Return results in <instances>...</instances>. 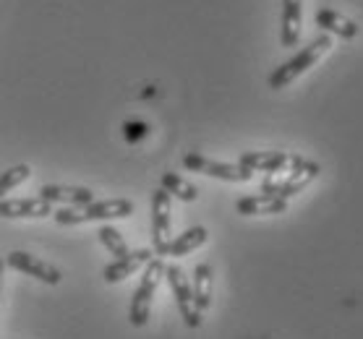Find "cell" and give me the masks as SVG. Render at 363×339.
Here are the masks:
<instances>
[{
    "mask_svg": "<svg viewBox=\"0 0 363 339\" xmlns=\"http://www.w3.org/2000/svg\"><path fill=\"white\" fill-rule=\"evenodd\" d=\"M288 151H243L238 159L240 167H246L251 173H282L290 167Z\"/></svg>",
    "mask_w": 363,
    "mask_h": 339,
    "instance_id": "9c48e42d",
    "label": "cell"
},
{
    "mask_svg": "<svg viewBox=\"0 0 363 339\" xmlns=\"http://www.w3.org/2000/svg\"><path fill=\"white\" fill-rule=\"evenodd\" d=\"M238 214H282L288 209V201L280 199V196H272V193H259V196H243L235 204Z\"/></svg>",
    "mask_w": 363,
    "mask_h": 339,
    "instance_id": "7c38bea8",
    "label": "cell"
},
{
    "mask_svg": "<svg viewBox=\"0 0 363 339\" xmlns=\"http://www.w3.org/2000/svg\"><path fill=\"white\" fill-rule=\"evenodd\" d=\"M165 277H167V282H170V289H173L175 303H178V311H181L186 326L196 329L199 323H201V311H199L196 303H194V289H191L189 280L183 277V269L175 264L165 266Z\"/></svg>",
    "mask_w": 363,
    "mask_h": 339,
    "instance_id": "8992f818",
    "label": "cell"
},
{
    "mask_svg": "<svg viewBox=\"0 0 363 339\" xmlns=\"http://www.w3.org/2000/svg\"><path fill=\"white\" fill-rule=\"evenodd\" d=\"M152 258H155V253L147 248L131 251L125 258H116L113 264L105 266V269H102V277H105V282H110V285H113V282H121V280H125V277L136 274L139 269H144Z\"/></svg>",
    "mask_w": 363,
    "mask_h": 339,
    "instance_id": "30bf717a",
    "label": "cell"
},
{
    "mask_svg": "<svg viewBox=\"0 0 363 339\" xmlns=\"http://www.w3.org/2000/svg\"><path fill=\"white\" fill-rule=\"evenodd\" d=\"M316 26H322L324 32L337 34L342 40H353L355 34H358V24H355V21H350V18H345L342 13L330 11V8L316 11Z\"/></svg>",
    "mask_w": 363,
    "mask_h": 339,
    "instance_id": "9a60e30c",
    "label": "cell"
},
{
    "mask_svg": "<svg viewBox=\"0 0 363 339\" xmlns=\"http://www.w3.org/2000/svg\"><path fill=\"white\" fill-rule=\"evenodd\" d=\"M206 230L204 227H191V230H186L183 235H178L175 240H170L165 246V251H162V256H189L191 251H196L199 246H204L206 243Z\"/></svg>",
    "mask_w": 363,
    "mask_h": 339,
    "instance_id": "2e32d148",
    "label": "cell"
},
{
    "mask_svg": "<svg viewBox=\"0 0 363 339\" xmlns=\"http://www.w3.org/2000/svg\"><path fill=\"white\" fill-rule=\"evenodd\" d=\"M52 214V204L42 199H13L0 201V217L16 219V217H48Z\"/></svg>",
    "mask_w": 363,
    "mask_h": 339,
    "instance_id": "4fadbf2b",
    "label": "cell"
},
{
    "mask_svg": "<svg viewBox=\"0 0 363 339\" xmlns=\"http://www.w3.org/2000/svg\"><path fill=\"white\" fill-rule=\"evenodd\" d=\"M194 303L199 311H206L212 306V266L199 264L194 269Z\"/></svg>",
    "mask_w": 363,
    "mask_h": 339,
    "instance_id": "e0dca14e",
    "label": "cell"
},
{
    "mask_svg": "<svg viewBox=\"0 0 363 339\" xmlns=\"http://www.w3.org/2000/svg\"><path fill=\"white\" fill-rule=\"evenodd\" d=\"M97 235H99V243H102V246H105V248H108L116 258H125L128 253H131V251H128V246H125L123 235H121L116 227L105 224V227H102Z\"/></svg>",
    "mask_w": 363,
    "mask_h": 339,
    "instance_id": "d6986e66",
    "label": "cell"
},
{
    "mask_svg": "<svg viewBox=\"0 0 363 339\" xmlns=\"http://www.w3.org/2000/svg\"><path fill=\"white\" fill-rule=\"evenodd\" d=\"M147 133H149V125L141 123V120H128V123H123L125 141H141V139H147Z\"/></svg>",
    "mask_w": 363,
    "mask_h": 339,
    "instance_id": "44dd1931",
    "label": "cell"
},
{
    "mask_svg": "<svg viewBox=\"0 0 363 339\" xmlns=\"http://www.w3.org/2000/svg\"><path fill=\"white\" fill-rule=\"evenodd\" d=\"M183 167L191 170V173H201L209 175V178H217V180H228V183H246L254 178L251 170L240 165H225V162H215V159H206L201 154H186L183 157Z\"/></svg>",
    "mask_w": 363,
    "mask_h": 339,
    "instance_id": "5b68a950",
    "label": "cell"
},
{
    "mask_svg": "<svg viewBox=\"0 0 363 339\" xmlns=\"http://www.w3.org/2000/svg\"><path fill=\"white\" fill-rule=\"evenodd\" d=\"M301 0H282V47H296L301 40Z\"/></svg>",
    "mask_w": 363,
    "mask_h": 339,
    "instance_id": "5bb4252c",
    "label": "cell"
},
{
    "mask_svg": "<svg viewBox=\"0 0 363 339\" xmlns=\"http://www.w3.org/2000/svg\"><path fill=\"white\" fill-rule=\"evenodd\" d=\"M133 214V201L128 199H110L94 201L84 209H60L55 212L58 224H86V222H105V219H123Z\"/></svg>",
    "mask_w": 363,
    "mask_h": 339,
    "instance_id": "7a4b0ae2",
    "label": "cell"
},
{
    "mask_svg": "<svg viewBox=\"0 0 363 339\" xmlns=\"http://www.w3.org/2000/svg\"><path fill=\"white\" fill-rule=\"evenodd\" d=\"M330 47H332L330 34H322V37L311 40L306 47H301V52H298V55H293L288 63H282L280 68H274L272 76H269V89H285L290 81H296L298 76L306 74L308 68L314 66L316 60L322 58Z\"/></svg>",
    "mask_w": 363,
    "mask_h": 339,
    "instance_id": "6da1fadb",
    "label": "cell"
},
{
    "mask_svg": "<svg viewBox=\"0 0 363 339\" xmlns=\"http://www.w3.org/2000/svg\"><path fill=\"white\" fill-rule=\"evenodd\" d=\"M3 269H6V261L0 258V285H3Z\"/></svg>",
    "mask_w": 363,
    "mask_h": 339,
    "instance_id": "7402d4cb",
    "label": "cell"
},
{
    "mask_svg": "<svg viewBox=\"0 0 363 339\" xmlns=\"http://www.w3.org/2000/svg\"><path fill=\"white\" fill-rule=\"evenodd\" d=\"M152 243L155 256H162L170 243V193L162 188L152 193Z\"/></svg>",
    "mask_w": 363,
    "mask_h": 339,
    "instance_id": "52a82bcc",
    "label": "cell"
},
{
    "mask_svg": "<svg viewBox=\"0 0 363 339\" xmlns=\"http://www.w3.org/2000/svg\"><path fill=\"white\" fill-rule=\"evenodd\" d=\"M29 175H32V170L26 165H16V167H11V170H6V173H0V199H3L9 190L16 188V185H21Z\"/></svg>",
    "mask_w": 363,
    "mask_h": 339,
    "instance_id": "ffe728a7",
    "label": "cell"
},
{
    "mask_svg": "<svg viewBox=\"0 0 363 339\" xmlns=\"http://www.w3.org/2000/svg\"><path fill=\"white\" fill-rule=\"evenodd\" d=\"M9 266L29 274V277H34V280L45 282V285H58V282L63 280V274H60L58 266L48 264V261H40L37 256H29V253H24V251H13V253L9 256Z\"/></svg>",
    "mask_w": 363,
    "mask_h": 339,
    "instance_id": "ba28073f",
    "label": "cell"
},
{
    "mask_svg": "<svg viewBox=\"0 0 363 339\" xmlns=\"http://www.w3.org/2000/svg\"><path fill=\"white\" fill-rule=\"evenodd\" d=\"M319 173H322V167L316 165V162H306L303 157L293 154V157H290V175H288V178H285V180H274V178H267L264 185H262V190H264V193H272V196H280V199L288 201L290 196L301 193V190H303L308 183L314 180Z\"/></svg>",
    "mask_w": 363,
    "mask_h": 339,
    "instance_id": "3957f363",
    "label": "cell"
},
{
    "mask_svg": "<svg viewBox=\"0 0 363 339\" xmlns=\"http://www.w3.org/2000/svg\"><path fill=\"white\" fill-rule=\"evenodd\" d=\"M162 190H167L170 196H175V199H181V201H196V196H199L196 185H191L189 180H183L181 175H175V173L162 175Z\"/></svg>",
    "mask_w": 363,
    "mask_h": 339,
    "instance_id": "ac0fdd59",
    "label": "cell"
},
{
    "mask_svg": "<svg viewBox=\"0 0 363 339\" xmlns=\"http://www.w3.org/2000/svg\"><path fill=\"white\" fill-rule=\"evenodd\" d=\"M165 274V264L160 258H152L147 266H144V277H141L139 289L133 292L131 308H128V321L133 326H144L149 321V314H152V298H155V289H157L160 280Z\"/></svg>",
    "mask_w": 363,
    "mask_h": 339,
    "instance_id": "277c9868",
    "label": "cell"
},
{
    "mask_svg": "<svg viewBox=\"0 0 363 339\" xmlns=\"http://www.w3.org/2000/svg\"><path fill=\"white\" fill-rule=\"evenodd\" d=\"M40 199L48 204H71V207H89L94 204V193L79 185H42Z\"/></svg>",
    "mask_w": 363,
    "mask_h": 339,
    "instance_id": "8fae6325",
    "label": "cell"
}]
</instances>
